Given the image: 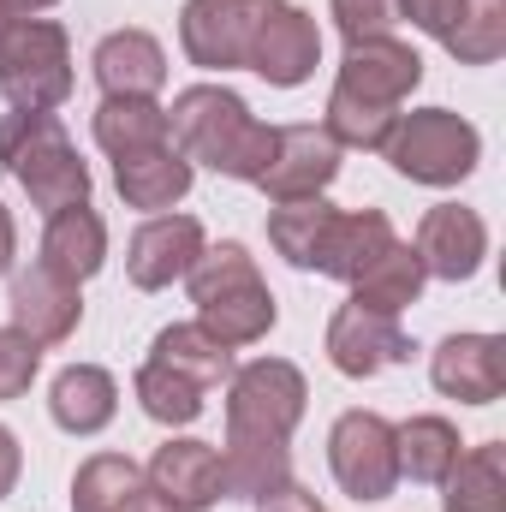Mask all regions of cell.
<instances>
[{"label":"cell","mask_w":506,"mask_h":512,"mask_svg":"<svg viewBox=\"0 0 506 512\" xmlns=\"http://www.w3.org/2000/svg\"><path fill=\"white\" fill-rule=\"evenodd\" d=\"M417 84H423V54L405 36H393V30L387 36H358L340 54L322 131L340 149H381Z\"/></svg>","instance_id":"cell-1"},{"label":"cell","mask_w":506,"mask_h":512,"mask_svg":"<svg viewBox=\"0 0 506 512\" xmlns=\"http://www.w3.org/2000/svg\"><path fill=\"white\" fill-rule=\"evenodd\" d=\"M268 245L304 274H328L352 286L393 245V221L381 209H334L328 197H304L268 209Z\"/></svg>","instance_id":"cell-2"},{"label":"cell","mask_w":506,"mask_h":512,"mask_svg":"<svg viewBox=\"0 0 506 512\" xmlns=\"http://www.w3.org/2000/svg\"><path fill=\"white\" fill-rule=\"evenodd\" d=\"M167 131H173V149L191 161V167H215L227 179H245L256 185L268 155H274V126H262L245 96L227 90V84H191L173 96L167 108Z\"/></svg>","instance_id":"cell-3"},{"label":"cell","mask_w":506,"mask_h":512,"mask_svg":"<svg viewBox=\"0 0 506 512\" xmlns=\"http://www.w3.org/2000/svg\"><path fill=\"white\" fill-rule=\"evenodd\" d=\"M191 280V304H197V322L221 340V346H256L268 340V328L280 322V304L256 268V256L239 239H221V245H203L197 268L185 274Z\"/></svg>","instance_id":"cell-4"},{"label":"cell","mask_w":506,"mask_h":512,"mask_svg":"<svg viewBox=\"0 0 506 512\" xmlns=\"http://www.w3.org/2000/svg\"><path fill=\"white\" fill-rule=\"evenodd\" d=\"M0 167L18 179V191L54 215L72 203H90V167L78 155V143L66 137L60 114H6L0 120Z\"/></svg>","instance_id":"cell-5"},{"label":"cell","mask_w":506,"mask_h":512,"mask_svg":"<svg viewBox=\"0 0 506 512\" xmlns=\"http://www.w3.org/2000/svg\"><path fill=\"white\" fill-rule=\"evenodd\" d=\"M381 155L393 161L399 179L447 191V185H459V179L477 173V161H483V131L471 126L465 114H453V108H411V114L393 120Z\"/></svg>","instance_id":"cell-6"},{"label":"cell","mask_w":506,"mask_h":512,"mask_svg":"<svg viewBox=\"0 0 506 512\" xmlns=\"http://www.w3.org/2000/svg\"><path fill=\"white\" fill-rule=\"evenodd\" d=\"M0 96L18 114H54L72 96V36L60 18H18L0 42Z\"/></svg>","instance_id":"cell-7"},{"label":"cell","mask_w":506,"mask_h":512,"mask_svg":"<svg viewBox=\"0 0 506 512\" xmlns=\"http://www.w3.org/2000/svg\"><path fill=\"white\" fill-rule=\"evenodd\" d=\"M310 382L286 358H256L227 376V441H280L292 447V429L304 423Z\"/></svg>","instance_id":"cell-8"},{"label":"cell","mask_w":506,"mask_h":512,"mask_svg":"<svg viewBox=\"0 0 506 512\" xmlns=\"http://www.w3.org/2000/svg\"><path fill=\"white\" fill-rule=\"evenodd\" d=\"M328 471L334 483L364 507V501H387L399 489V441L393 423L381 411H346L328 429Z\"/></svg>","instance_id":"cell-9"},{"label":"cell","mask_w":506,"mask_h":512,"mask_svg":"<svg viewBox=\"0 0 506 512\" xmlns=\"http://www.w3.org/2000/svg\"><path fill=\"white\" fill-rule=\"evenodd\" d=\"M280 0H185L179 12V48L203 72H239L251 66V42L262 18Z\"/></svg>","instance_id":"cell-10"},{"label":"cell","mask_w":506,"mask_h":512,"mask_svg":"<svg viewBox=\"0 0 506 512\" xmlns=\"http://www.w3.org/2000/svg\"><path fill=\"white\" fill-rule=\"evenodd\" d=\"M423 36H435L459 66H495L506 54V0H399Z\"/></svg>","instance_id":"cell-11"},{"label":"cell","mask_w":506,"mask_h":512,"mask_svg":"<svg viewBox=\"0 0 506 512\" xmlns=\"http://www.w3.org/2000/svg\"><path fill=\"white\" fill-rule=\"evenodd\" d=\"M340 179V143L322 126H274V155L256 179L268 203H304L322 197Z\"/></svg>","instance_id":"cell-12"},{"label":"cell","mask_w":506,"mask_h":512,"mask_svg":"<svg viewBox=\"0 0 506 512\" xmlns=\"http://www.w3.org/2000/svg\"><path fill=\"white\" fill-rule=\"evenodd\" d=\"M316 66H322V30H316V18H310L304 6L280 0V6L262 18V30H256L251 66H245V72H256V78L274 84V90H298V84L316 78Z\"/></svg>","instance_id":"cell-13"},{"label":"cell","mask_w":506,"mask_h":512,"mask_svg":"<svg viewBox=\"0 0 506 512\" xmlns=\"http://www.w3.org/2000/svg\"><path fill=\"white\" fill-rule=\"evenodd\" d=\"M411 358V334L399 328V316H381L364 304H340L328 322V364L352 382H370L381 370Z\"/></svg>","instance_id":"cell-14"},{"label":"cell","mask_w":506,"mask_h":512,"mask_svg":"<svg viewBox=\"0 0 506 512\" xmlns=\"http://www.w3.org/2000/svg\"><path fill=\"white\" fill-rule=\"evenodd\" d=\"M429 382L459 405H495L506 393V340L501 334H447L429 352Z\"/></svg>","instance_id":"cell-15"},{"label":"cell","mask_w":506,"mask_h":512,"mask_svg":"<svg viewBox=\"0 0 506 512\" xmlns=\"http://www.w3.org/2000/svg\"><path fill=\"white\" fill-rule=\"evenodd\" d=\"M6 310H12V328L30 334L36 346H60L78 334L84 322V298L72 280H60L54 268L30 262V268H12V292H6Z\"/></svg>","instance_id":"cell-16"},{"label":"cell","mask_w":506,"mask_h":512,"mask_svg":"<svg viewBox=\"0 0 506 512\" xmlns=\"http://www.w3.org/2000/svg\"><path fill=\"white\" fill-rule=\"evenodd\" d=\"M203 245H209V239H203V221H191V215H149L126 245L131 286H137V292H161V286L185 280V274L197 268Z\"/></svg>","instance_id":"cell-17"},{"label":"cell","mask_w":506,"mask_h":512,"mask_svg":"<svg viewBox=\"0 0 506 512\" xmlns=\"http://www.w3.org/2000/svg\"><path fill=\"white\" fill-rule=\"evenodd\" d=\"M411 251L423 262V274L459 286V280H471V274L483 268V256H489V227H483V215L465 209V203H435V209L417 221Z\"/></svg>","instance_id":"cell-18"},{"label":"cell","mask_w":506,"mask_h":512,"mask_svg":"<svg viewBox=\"0 0 506 512\" xmlns=\"http://www.w3.org/2000/svg\"><path fill=\"white\" fill-rule=\"evenodd\" d=\"M143 477H149V489H155V495H167L179 512H209V507H221V501H227L221 447H209V441H191V435H179V441H161Z\"/></svg>","instance_id":"cell-19"},{"label":"cell","mask_w":506,"mask_h":512,"mask_svg":"<svg viewBox=\"0 0 506 512\" xmlns=\"http://www.w3.org/2000/svg\"><path fill=\"white\" fill-rule=\"evenodd\" d=\"M90 72H96L102 96H143V102H155L167 90V48L149 30H131L126 24V30L96 42Z\"/></svg>","instance_id":"cell-20"},{"label":"cell","mask_w":506,"mask_h":512,"mask_svg":"<svg viewBox=\"0 0 506 512\" xmlns=\"http://www.w3.org/2000/svg\"><path fill=\"white\" fill-rule=\"evenodd\" d=\"M42 268H54L60 280L84 286L90 274H102L108 262V227L90 203H72V209H54L48 227H42V251H36Z\"/></svg>","instance_id":"cell-21"},{"label":"cell","mask_w":506,"mask_h":512,"mask_svg":"<svg viewBox=\"0 0 506 512\" xmlns=\"http://www.w3.org/2000/svg\"><path fill=\"white\" fill-rule=\"evenodd\" d=\"M191 161L173 149V143H155V149H137L114 161V191L126 197V209H149V215H167L185 191H191Z\"/></svg>","instance_id":"cell-22"},{"label":"cell","mask_w":506,"mask_h":512,"mask_svg":"<svg viewBox=\"0 0 506 512\" xmlns=\"http://www.w3.org/2000/svg\"><path fill=\"white\" fill-rule=\"evenodd\" d=\"M120 411V382L102 364H66L48 387V417L66 435H102Z\"/></svg>","instance_id":"cell-23"},{"label":"cell","mask_w":506,"mask_h":512,"mask_svg":"<svg viewBox=\"0 0 506 512\" xmlns=\"http://www.w3.org/2000/svg\"><path fill=\"white\" fill-rule=\"evenodd\" d=\"M441 489H447L441 512H506V447L501 441L465 447L441 477Z\"/></svg>","instance_id":"cell-24"},{"label":"cell","mask_w":506,"mask_h":512,"mask_svg":"<svg viewBox=\"0 0 506 512\" xmlns=\"http://www.w3.org/2000/svg\"><path fill=\"white\" fill-rule=\"evenodd\" d=\"M90 131H96V143L108 149V161L137 155V149H155V143H173L167 108H161V102H143V96H102Z\"/></svg>","instance_id":"cell-25"},{"label":"cell","mask_w":506,"mask_h":512,"mask_svg":"<svg viewBox=\"0 0 506 512\" xmlns=\"http://www.w3.org/2000/svg\"><path fill=\"white\" fill-rule=\"evenodd\" d=\"M149 358L167 364V370H179V376H191V382H203V387H221L233 376V346H221L203 322H173V328H161L155 346H149Z\"/></svg>","instance_id":"cell-26"},{"label":"cell","mask_w":506,"mask_h":512,"mask_svg":"<svg viewBox=\"0 0 506 512\" xmlns=\"http://www.w3.org/2000/svg\"><path fill=\"white\" fill-rule=\"evenodd\" d=\"M423 262H417V251L405 245V239H393L387 251L352 280V304H364V310H381V316H399L405 304H417V292H423Z\"/></svg>","instance_id":"cell-27"},{"label":"cell","mask_w":506,"mask_h":512,"mask_svg":"<svg viewBox=\"0 0 506 512\" xmlns=\"http://www.w3.org/2000/svg\"><path fill=\"white\" fill-rule=\"evenodd\" d=\"M393 441H399V477H411V483H441L453 471V459L465 453L459 429L447 417H435V411L393 423Z\"/></svg>","instance_id":"cell-28"},{"label":"cell","mask_w":506,"mask_h":512,"mask_svg":"<svg viewBox=\"0 0 506 512\" xmlns=\"http://www.w3.org/2000/svg\"><path fill=\"white\" fill-rule=\"evenodd\" d=\"M137 405H143V417L149 423H161V429H185V423H197L203 417V405H209V387L191 382V376H179V370H167V364H155V358H143L137 364Z\"/></svg>","instance_id":"cell-29"},{"label":"cell","mask_w":506,"mask_h":512,"mask_svg":"<svg viewBox=\"0 0 506 512\" xmlns=\"http://www.w3.org/2000/svg\"><path fill=\"white\" fill-rule=\"evenodd\" d=\"M143 465L126 453H90L72 477V512H126L131 495L143 489Z\"/></svg>","instance_id":"cell-30"},{"label":"cell","mask_w":506,"mask_h":512,"mask_svg":"<svg viewBox=\"0 0 506 512\" xmlns=\"http://www.w3.org/2000/svg\"><path fill=\"white\" fill-rule=\"evenodd\" d=\"M42 370V346L18 328H0V399H24Z\"/></svg>","instance_id":"cell-31"},{"label":"cell","mask_w":506,"mask_h":512,"mask_svg":"<svg viewBox=\"0 0 506 512\" xmlns=\"http://www.w3.org/2000/svg\"><path fill=\"white\" fill-rule=\"evenodd\" d=\"M328 12H334V24H340L346 42H358V36H387V30L399 24V0H328Z\"/></svg>","instance_id":"cell-32"},{"label":"cell","mask_w":506,"mask_h":512,"mask_svg":"<svg viewBox=\"0 0 506 512\" xmlns=\"http://www.w3.org/2000/svg\"><path fill=\"white\" fill-rule=\"evenodd\" d=\"M256 512H328V507H322L304 483H280L274 495H262V501H256Z\"/></svg>","instance_id":"cell-33"},{"label":"cell","mask_w":506,"mask_h":512,"mask_svg":"<svg viewBox=\"0 0 506 512\" xmlns=\"http://www.w3.org/2000/svg\"><path fill=\"white\" fill-rule=\"evenodd\" d=\"M18 471H24V453H18V435L0 423V501L18 489Z\"/></svg>","instance_id":"cell-34"},{"label":"cell","mask_w":506,"mask_h":512,"mask_svg":"<svg viewBox=\"0 0 506 512\" xmlns=\"http://www.w3.org/2000/svg\"><path fill=\"white\" fill-rule=\"evenodd\" d=\"M12 256H18V227H12V209L0 203V274H12Z\"/></svg>","instance_id":"cell-35"},{"label":"cell","mask_w":506,"mask_h":512,"mask_svg":"<svg viewBox=\"0 0 506 512\" xmlns=\"http://www.w3.org/2000/svg\"><path fill=\"white\" fill-rule=\"evenodd\" d=\"M126 512H179L173 507V501H167V495H155V489H149V483H143V489H137V495H131V507Z\"/></svg>","instance_id":"cell-36"},{"label":"cell","mask_w":506,"mask_h":512,"mask_svg":"<svg viewBox=\"0 0 506 512\" xmlns=\"http://www.w3.org/2000/svg\"><path fill=\"white\" fill-rule=\"evenodd\" d=\"M18 18H30V12H24V6H18V0H0V42H6V30H12V24H18Z\"/></svg>","instance_id":"cell-37"},{"label":"cell","mask_w":506,"mask_h":512,"mask_svg":"<svg viewBox=\"0 0 506 512\" xmlns=\"http://www.w3.org/2000/svg\"><path fill=\"white\" fill-rule=\"evenodd\" d=\"M18 6H24V12H48L54 0H18Z\"/></svg>","instance_id":"cell-38"}]
</instances>
